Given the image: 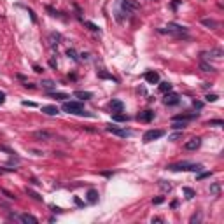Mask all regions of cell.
<instances>
[{"mask_svg": "<svg viewBox=\"0 0 224 224\" xmlns=\"http://www.w3.org/2000/svg\"><path fill=\"white\" fill-rule=\"evenodd\" d=\"M23 105H28V107H35V103H33V102H26V100L23 102Z\"/></svg>", "mask_w": 224, "mask_h": 224, "instance_id": "ee69618b", "label": "cell"}, {"mask_svg": "<svg viewBox=\"0 0 224 224\" xmlns=\"http://www.w3.org/2000/svg\"><path fill=\"white\" fill-rule=\"evenodd\" d=\"M182 191H184V194H186V198H187V200H191V198H194V194H196V193H194V191H193L191 187H184Z\"/></svg>", "mask_w": 224, "mask_h": 224, "instance_id": "4316f807", "label": "cell"}, {"mask_svg": "<svg viewBox=\"0 0 224 224\" xmlns=\"http://www.w3.org/2000/svg\"><path fill=\"white\" fill-rule=\"evenodd\" d=\"M33 70H35V72H37V74H40V72H42V68H40V67H39V65H35V67H33Z\"/></svg>", "mask_w": 224, "mask_h": 224, "instance_id": "f6af8a7d", "label": "cell"}, {"mask_svg": "<svg viewBox=\"0 0 224 224\" xmlns=\"http://www.w3.org/2000/svg\"><path fill=\"white\" fill-rule=\"evenodd\" d=\"M205 98H207V102H215L219 96H217V95H207Z\"/></svg>", "mask_w": 224, "mask_h": 224, "instance_id": "ab89813d", "label": "cell"}, {"mask_svg": "<svg viewBox=\"0 0 224 224\" xmlns=\"http://www.w3.org/2000/svg\"><path fill=\"white\" fill-rule=\"evenodd\" d=\"M9 221H18V222H21V215H18V214H9Z\"/></svg>", "mask_w": 224, "mask_h": 224, "instance_id": "836d02e7", "label": "cell"}, {"mask_svg": "<svg viewBox=\"0 0 224 224\" xmlns=\"http://www.w3.org/2000/svg\"><path fill=\"white\" fill-rule=\"evenodd\" d=\"M200 145H201V138H200V137H193L191 140L186 142V145H184V147H186L187 151H196Z\"/></svg>", "mask_w": 224, "mask_h": 224, "instance_id": "ba28073f", "label": "cell"}, {"mask_svg": "<svg viewBox=\"0 0 224 224\" xmlns=\"http://www.w3.org/2000/svg\"><path fill=\"white\" fill-rule=\"evenodd\" d=\"M193 103H194V107H196V109H201V107H203V103H201V102H196V100L193 102Z\"/></svg>", "mask_w": 224, "mask_h": 224, "instance_id": "b9f144b4", "label": "cell"}, {"mask_svg": "<svg viewBox=\"0 0 224 224\" xmlns=\"http://www.w3.org/2000/svg\"><path fill=\"white\" fill-rule=\"evenodd\" d=\"M224 56V51L221 47H214L210 51H201L200 53V58L201 60H210V58H222Z\"/></svg>", "mask_w": 224, "mask_h": 224, "instance_id": "277c9868", "label": "cell"}, {"mask_svg": "<svg viewBox=\"0 0 224 224\" xmlns=\"http://www.w3.org/2000/svg\"><path fill=\"white\" fill-rule=\"evenodd\" d=\"M210 193L214 196H219L221 194V184H219V182H214V184L210 186Z\"/></svg>", "mask_w": 224, "mask_h": 224, "instance_id": "44dd1931", "label": "cell"}, {"mask_svg": "<svg viewBox=\"0 0 224 224\" xmlns=\"http://www.w3.org/2000/svg\"><path fill=\"white\" fill-rule=\"evenodd\" d=\"M163 102H165V105H177L179 103V95L168 91L166 95H165V98H163Z\"/></svg>", "mask_w": 224, "mask_h": 224, "instance_id": "9c48e42d", "label": "cell"}, {"mask_svg": "<svg viewBox=\"0 0 224 224\" xmlns=\"http://www.w3.org/2000/svg\"><path fill=\"white\" fill-rule=\"evenodd\" d=\"M159 187L163 189V191H172V186H170L166 180H161L159 182Z\"/></svg>", "mask_w": 224, "mask_h": 224, "instance_id": "f1b7e54d", "label": "cell"}, {"mask_svg": "<svg viewBox=\"0 0 224 224\" xmlns=\"http://www.w3.org/2000/svg\"><path fill=\"white\" fill-rule=\"evenodd\" d=\"M180 137H182V131H177V133H173V135H170L168 140H179Z\"/></svg>", "mask_w": 224, "mask_h": 224, "instance_id": "e575fe53", "label": "cell"}, {"mask_svg": "<svg viewBox=\"0 0 224 224\" xmlns=\"http://www.w3.org/2000/svg\"><path fill=\"white\" fill-rule=\"evenodd\" d=\"M114 121H128V116H123V114H114Z\"/></svg>", "mask_w": 224, "mask_h": 224, "instance_id": "1f68e13d", "label": "cell"}, {"mask_svg": "<svg viewBox=\"0 0 224 224\" xmlns=\"http://www.w3.org/2000/svg\"><path fill=\"white\" fill-rule=\"evenodd\" d=\"M74 96L79 98V100H89V98H93V93L91 91H75Z\"/></svg>", "mask_w": 224, "mask_h": 224, "instance_id": "2e32d148", "label": "cell"}, {"mask_svg": "<svg viewBox=\"0 0 224 224\" xmlns=\"http://www.w3.org/2000/svg\"><path fill=\"white\" fill-rule=\"evenodd\" d=\"M60 40H61V35L56 33V32H51V33L47 35V44L51 47H56V46L60 44Z\"/></svg>", "mask_w": 224, "mask_h": 224, "instance_id": "30bf717a", "label": "cell"}, {"mask_svg": "<svg viewBox=\"0 0 224 224\" xmlns=\"http://www.w3.org/2000/svg\"><path fill=\"white\" fill-rule=\"evenodd\" d=\"M154 117V112L152 110H144L138 114V121H144V123H149V121H152Z\"/></svg>", "mask_w": 224, "mask_h": 224, "instance_id": "4fadbf2b", "label": "cell"}, {"mask_svg": "<svg viewBox=\"0 0 224 224\" xmlns=\"http://www.w3.org/2000/svg\"><path fill=\"white\" fill-rule=\"evenodd\" d=\"M163 201H165V198H163V196H158V198H154V200H152L154 205H159V203H163Z\"/></svg>", "mask_w": 224, "mask_h": 224, "instance_id": "74e56055", "label": "cell"}, {"mask_svg": "<svg viewBox=\"0 0 224 224\" xmlns=\"http://www.w3.org/2000/svg\"><path fill=\"white\" fill-rule=\"evenodd\" d=\"M110 109H112V112H123L124 110V103H123L121 100H112Z\"/></svg>", "mask_w": 224, "mask_h": 224, "instance_id": "5bb4252c", "label": "cell"}, {"mask_svg": "<svg viewBox=\"0 0 224 224\" xmlns=\"http://www.w3.org/2000/svg\"><path fill=\"white\" fill-rule=\"evenodd\" d=\"M25 88H28V89H33L35 84H32V82H25Z\"/></svg>", "mask_w": 224, "mask_h": 224, "instance_id": "60d3db41", "label": "cell"}, {"mask_svg": "<svg viewBox=\"0 0 224 224\" xmlns=\"http://www.w3.org/2000/svg\"><path fill=\"white\" fill-rule=\"evenodd\" d=\"M159 91H161V93H168V91H172V84H170V82H161L159 84Z\"/></svg>", "mask_w": 224, "mask_h": 224, "instance_id": "603a6c76", "label": "cell"}, {"mask_svg": "<svg viewBox=\"0 0 224 224\" xmlns=\"http://www.w3.org/2000/svg\"><path fill=\"white\" fill-rule=\"evenodd\" d=\"M46 11H47V12L49 14H51V16H60V14H61V12H58V11H54V9H53V7H46Z\"/></svg>", "mask_w": 224, "mask_h": 224, "instance_id": "d6a6232c", "label": "cell"}, {"mask_svg": "<svg viewBox=\"0 0 224 224\" xmlns=\"http://www.w3.org/2000/svg\"><path fill=\"white\" fill-rule=\"evenodd\" d=\"M61 109L65 112H68V114H79V116L84 114V107L81 102H65Z\"/></svg>", "mask_w": 224, "mask_h": 224, "instance_id": "7a4b0ae2", "label": "cell"}, {"mask_svg": "<svg viewBox=\"0 0 224 224\" xmlns=\"http://www.w3.org/2000/svg\"><path fill=\"white\" fill-rule=\"evenodd\" d=\"M168 170L172 172H201L203 166L200 163H187V161H182V163H175V165H168Z\"/></svg>", "mask_w": 224, "mask_h": 224, "instance_id": "6da1fadb", "label": "cell"}, {"mask_svg": "<svg viewBox=\"0 0 224 224\" xmlns=\"http://www.w3.org/2000/svg\"><path fill=\"white\" fill-rule=\"evenodd\" d=\"M42 88H44V89H47V91H51V89H54V88H56V82H54V81H51V79H44V81H42Z\"/></svg>", "mask_w": 224, "mask_h": 224, "instance_id": "d6986e66", "label": "cell"}, {"mask_svg": "<svg viewBox=\"0 0 224 224\" xmlns=\"http://www.w3.org/2000/svg\"><path fill=\"white\" fill-rule=\"evenodd\" d=\"M172 128H173V130H184V128H186V121H173V123H172Z\"/></svg>", "mask_w": 224, "mask_h": 224, "instance_id": "7402d4cb", "label": "cell"}, {"mask_svg": "<svg viewBox=\"0 0 224 224\" xmlns=\"http://www.w3.org/2000/svg\"><path fill=\"white\" fill-rule=\"evenodd\" d=\"M163 135H165L163 130H149V131L144 133V142L149 144V142H152V140H156V138H161Z\"/></svg>", "mask_w": 224, "mask_h": 224, "instance_id": "52a82bcc", "label": "cell"}, {"mask_svg": "<svg viewBox=\"0 0 224 224\" xmlns=\"http://www.w3.org/2000/svg\"><path fill=\"white\" fill-rule=\"evenodd\" d=\"M207 126H224L222 119H212V121H207Z\"/></svg>", "mask_w": 224, "mask_h": 224, "instance_id": "cb8c5ba5", "label": "cell"}, {"mask_svg": "<svg viewBox=\"0 0 224 224\" xmlns=\"http://www.w3.org/2000/svg\"><path fill=\"white\" fill-rule=\"evenodd\" d=\"M200 68H201L203 72H215V68H214L210 63H207L205 60H201V63H200Z\"/></svg>", "mask_w": 224, "mask_h": 224, "instance_id": "ffe728a7", "label": "cell"}, {"mask_svg": "<svg viewBox=\"0 0 224 224\" xmlns=\"http://www.w3.org/2000/svg\"><path fill=\"white\" fill-rule=\"evenodd\" d=\"M26 193H28V196H32L33 200H37V201H42V196L37 194V193H35V191H32L30 187H26Z\"/></svg>", "mask_w": 224, "mask_h": 224, "instance_id": "d4e9b609", "label": "cell"}, {"mask_svg": "<svg viewBox=\"0 0 224 224\" xmlns=\"http://www.w3.org/2000/svg\"><path fill=\"white\" fill-rule=\"evenodd\" d=\"M32 137L35 140H42V142H49V140L54 138V133L51 131H46V130H39V131H33L32 133Z\"/></svg>", "mask_w": 224, "mask_h": 224, "instance_id": "8992f818", "label": "cell"}, {"mask_svg": "<svg viewBox=\"0 0 224 224\" xmlns=\"http://www.w3.org/2000/svg\"><path fill=\"white\" fill-rule=\"evenodd\" d=\"M67 54H68L72 60H75V61H77V54H75V51H74V49H68V51H67Z\"/></svg>", "mask_w": 224, "mask_h": 224, "instance_id": "8d00e7d4", "label": "cell"}, {"mask_svg": "<svg viewBox=\"0 0 224 224\" xmlns=\"http://www.w3.org/2000/svg\"><path fill=\"white\" fill-rule=\"evenodd\" d=\"M145 81L149 84H158V82H159V74H158V72H147V74H145Z\"/></svg>", "mask_w": 224, "mask_h": 224, "instance_id": "7c38bea8", "label": "cell"}, {"mask_svg": "<svg viewBox=\"0 0 224 224\" xmlns=\"http://www.w3.org/2000/svg\"><path fill=\"white\" fill-rule=\"evenodd\" d=\"M4 100H5V93L0 91V103H4Z\"/></svg>", "mask_w": 224, "mask_h": 224, "instance_id": "7bdbcfd3", "label": "cell"}, {"mask_svg": "<svg viewBox=\"0 0 224 224\" xmlns=\"http://www.w3.org/2000/svg\"><path fill=\"white\" fill-rule=\"evenodd\" d=\"M0 207H2V208H5V210H11V207H9V203H7V201H4L2 198H0Z\"/></svg>", "mask_w": 224, "mask_h": 224, "instance_id": "f35d334b", "label": "cell"}, {"mask_svg": "<svg viewBox=\"0 0 224 224\" xmlns=\"http://www.w3.org/2000/svg\"><path fill=\"white\" fill-rule=\"evenodd\" d=\"M200 221H201V214H194V215H193L191 219H189V222H191V224L200 222Z\"/></svg>", "mask_w": 224, "mask_h": 224, "instance_id": "f546056e", "label": "cell"}, {"mask_svg": "<svg viewBox=\"0 0 224 224\" xmlns=\"http://www.w3.org/2000/svg\"><path fill=\"white\" fill-rule=\"evenodd\" d=\"M42 112L47 114V116H56L60 110H58V107H54V105H44V107H42Z\"/></svg>", "mask_w": 224, "mask_h": 224, "instance_id": "9a60e30c", "label": "cell"}, {"mask_svg": "<svg viewBox=\"0 0 224 224\" xmlns=\"http://www.w3.org/2000/svg\"><path fill=\"white\" fill-rule=\"evenodd\" d=\"M0 193H2V194H5L7 198H9V200H16V194H12V193H9L7 189H0Z\"/></svg>", "mask_w": 224, "mask_h": 224, "instance_id": "4dcf8cb0", "label": "cell"}, {"mask_svg": "<svg viewBox=\"0 0 224 224\" xmlns=\"http://www.w3.org/2000/svg\"><path fill=\"white\" fill-rule=\"evenodd\" d=\"M201 25L207 28H212V30H215V28H219V21L212 19V18H203L201 19Z\"/></svg>", "mask_w": 224, "mask_h": 224, "instance_id": "8fae6325", "label": "cell"}, {"mask_svg": "<svg viewBox=\"0 0 224 224\" xmlns=\"http://www.w3.org/2000/svg\"><path fill=\"white\" fill-rule=\"evenodd\" d=\"M212 175V172H201V173L198 175V180H201V179H207V177H210Z\"/></svg>", "mask_w": 224, "mask_h": 224, "instance_id": "d590c367", "label": "cell"}, {"mask_svg": "<svg viewBox=\"0 0 224 224\" xmlns=\"http://www.w3.org/2000/svg\"><path fill=\"white\" fill-rule=\"evenodd\" d=\"M47 95H49V96H53V98H58V100H65V98H68V95H65V93H51V91H49Z\"/></svg>", "mask_w": 224, "mask_h": 224, "instance_id": "484cf974", "label": "cell"}, {"mask_svg": "<svg viewBox=\"0 0 224 224\" xmlns=\"http://www.w3.org/2000/svg\"><path fill=\"white\" fill-rule=\"evenodd\" d=\"M84 25L89 28L91 32H100V28H98L96 25H95V23H91V21H84Z\"/></svg>", "mask_w": 224, "mask_h": 224, "instance_id": "83f0119b", "label": "cell"}, {"mask_svg": "<svg viewBox=\"0 0 224 224\" xmlns=\"http://www.w3.org/2000/svg\"><path fill=\"white\" fill-rule=\"evenodd\" d=\"M21 222H25V224H37L39 221H37V217L30 215V214H21Z\"/></svg>", "mask_w": 224, "mask_h": 224, "instance_id": "e0dca14e", "label": "cell"}, {"mask_svg": "<svg viewBox=\"0 0 224 224\" xmlns=\"http://www.w3.org/2000/svg\"><path fill=\"white\" fill-rule=\"evenodd\" d=\"M186 30L187 28L186 26H182V25H177V23H168L166 28H159V32L161 33H186Z\"/></svg>", "mask_w": 224, "mask_h": 224, "instance_id": "3957f363", "label": "cell"}, {"mask_svg": "<svg viewBox=\"0 0 224 224\" xmlns=\"http://www.w3.org/2000/svg\"><path fill=\"white\" fill-rule=\"evenodd\" d=\"M109 133H112V135H117V137H121V138H126V137H131V131L130 130H124V128H117V126H112L109 124L107 128H105Z\"/></svg>", "mask_w": 224, "mask_h": 224, "instance_id": "5b68a950", "label": "cell"}, {"mask_svg": "<svg viewBox=\"0 0 224 224\" xmlns=\"http://www.w3.org/2000/svg\"><path fill=\"white\" fill-rule=\"evenodd\" d=\"M98 191L96 189H89V191H88V201L89 203H96L98 201Z\"/></svg>", "mask_w": 224, "mask_h": 224, "instance_id": "ac0fdd59", "label": "cell"}]
</instances>
